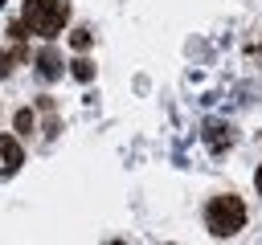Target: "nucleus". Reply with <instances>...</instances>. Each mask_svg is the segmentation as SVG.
<instances>
[{"label":"nucleus","mask_w":262,"mask_h":245,"mask_svg":"<svg viewBox=\"0 0 262 245\" xmlns=\"http://www.w3.org/2000/svg\"><path fill=\"white\" fill-rule=\"evenodd\" d=\"M25 29L29 33H37V37H57L61 29H66V20H70V4L66 0H25Z\"/></svg>","instance_id":"f257e3e1"},{"label":"nucleus","mask_w":262,"mask_h":245,"mask_svg":"<svg viewBox=\"0 0 262 245\" xmlns=\"http://www.w3.org/2000/svg\"><path fill=\"white\" fill-rule=\"evenodd\" d=\"M205 225H209V233L213 237H233L242 225H246V204L237 200V196H213L209 204H205Z\"/></svg>","instance_id":"f03ea898"},{"label":"nucleus","mask_w":262,"mask_h":245,"mask_svg":"<svg viewBox=\"0 0 262 245\" xmlns=\"http://www.w3.org/2000/svg\"><path fill=\"white\" fill-rule=\"evenodd\" d=\"M25 163V151H20V143L12 139V135H0V167L4 172H16Z\"/></svg>","instance_id":"7ed1b4c3"},{"label":"nucleus","mask_w":262,"mask_h":245,"mask_svg":"<svg viewBox=\"0 0 262 245\" xmlns=\"http://www.w3.org/2000/svg\"><path fill=\"white\" fill-rule=\"evenodd\" d=\"M37 74H41L45 82H53V78L61 74V57H57V49H45V53L37 57Z\"/></svg>","instance_id":"20e7f679"},{"label":"nucleus","mask_w":262,"mask_h":245,"mask_svg":"<svg viewBox=\"0 0 262 245\" xmlns=\"http://www.w3.org/2000/svg\"><path fill=\"white\" fill-rule=\"evenodd\" d=\"M205 139H209V151H225V147L233 143V135H229V127H221V122H209V131H205Z\"/></svg>","instance_id":"39448f33"},{"label":"nucleus","mask_w":262,"mask_h":245,"mask_svg":"<svg viewBox=\"0 0 262 245\" xmlns=\"http://www.w3.org/2000/svg\"><path fill=\"white\" fill-rule=\"evenodd\" d=\"M90 74H94V65L78 57V61H74V78H78V82H90Z\"/></svg>","instance_id":"423d86ee"},{"label":"nucleus","mask_w":262,"mask_h":245,"mask_svg":"<svg viewBox=\"0 0 262 245\" xmlns=\"http://www.w3.org/2000/svg\"><path fill=\"white\" fill-rule=\"evenodd\" d=\"M20 57V49H8V53H0V78H8V69H12V61Z\"/></svg>","instance_id":"0eeeda50"},{"label":"nucleus","mask_w":262,"mask_h":245,"mask_svg":"<svg viewBox=\"0 0 262 245\" xmlns=\"http://www.w3.org/2000/svg\"><path fill=\"white\" fill-rule=\"evenodd\" d=\"M70 45H74V49H86V45H90V33H86V29H74V33H70Z\"/></svg>","instance_id":"6e6552de"},{"label":"nucleus","mask_w":262,"mask_h":245,"mask_svg":"<svg viewBox=\"0 0 262 245\" xmlns=\"http://www.w3.org/2000/svg\"><path fill=\"white\" fill-rule=\"evenodd\" d=\"M33 110H16V131H33Z\"/></svg>","instance_id":"1a4fd4ad"},{"label":"nucleus","mask_w":262,"mask_h":245,"mask_svg":"<svg viewBox=\"0 0 262 245\" xmlns=\"http://www.w3.org/2000/svg\"><path fill=\"white\" fill-rule=\"evenodd\" d=\"M258 192H262V167H258Z\"/></svg>","instance_id":"9d476101"}]
</instances>
